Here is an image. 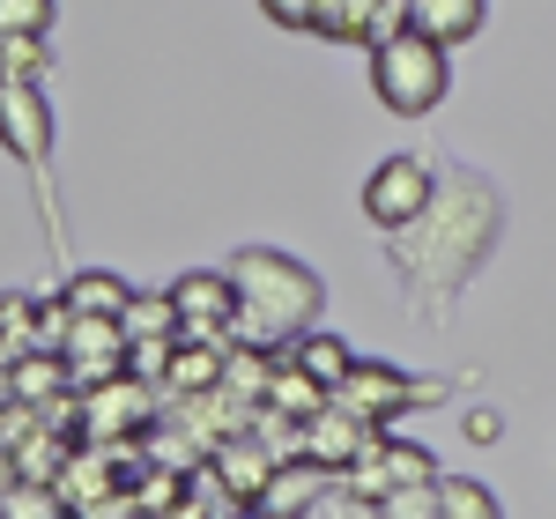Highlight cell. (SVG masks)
<instances>
[{
    "label": "cell",
    "mask_w": 556,
    "mask_h": 519,
    "mask_svg": "<svg viewBox=\"0 0 556 519\" xmlns=\"http://www.w3.org/2000/svg\"><path fill=\"white\" fill-rule=\"evenodd\" d=\"M119 327H127V342H178V304H172V290H134L127 312H119Z\"/></svg>",
    "instance_id": "15"
},
{
    "label": "cell",
    "mask_w": 556,
    "mask_h": 519,
    "mask_svg": "<svg viewBox=\"0 0 556 519\" xmlns=\"http://www.w3.org/2000/svg\"><path fill=\"white\" fill-rule=\"evenodd\" d=\"M60 0H0V38H52Z\"/></svg>",
    "instance_id": "22"
},
{
    "label": "cell",
    "mask_w": 556,
    "mask_h": 519,
    "mask_svg": "<svg viewBox=\"0 0 556 519\" xmlns=\"http://www.w3.org/2000/svg\"><path fill=\"white\" fill-rule=\"evenodd\" d=\"M319 476H327V468H312V476H282V468H275V482L260 490V505H267L275 519H304V512H319V497H327V490H312Z\"/></svg>",
    "instance_id": "19"
},
{
    "label": "cell",
    "mask_w": 556,
    "mask_h": 519,
    "mask_svg": "<svg viewBox=\"0 0 556 519\" xmlns=\"http://www.w3.org/2000/svg\"><path fill=\"white\" fill-rule=\"evenodd\" d=\"M8 393H15L23 408H52L60 393H75V387H67V364H60V356H38V349H30V356L8 371Z\"/></svg>",
    "instance_id": "14"
},
{
    "label": "cell",
    "mask_w": 556,
    "mask_h": 519,
    "mask_svg": "<svg viewBox=\"0 0 556 519\" xmlns=\"http://www.w3.org/2000/svg\"><path fill=\"white\" fill-rule=\"evenodd\" d=\"M490 223H497L490 186L453 178V186L430 193V208L408 223V230H393V267H401L408 282H424V290H453V282L475 267L482 238H490Z\"/></svg>",
    "instance_id": "1"
},
{
    "label": "cell",
    "mask_w": 556,
    "mask_h": 519,
    "mask_svg": "<svg viewBox=\"0 0 556 519\" xmlns=\"http://www.w3.org/2000/svg\"><path fill=\"white\" fill-rule=\"evenodd\" d=\"M468 438H475V445H497V416L482 408V416H475V423H468Z\"/></svg>",
    "instance_id": "31"
},
{
    "label": "cell",
    "mask_w": 556,
    "mask_h": 519,
    "mask_svg": "<svg viewBox=\"0 0 556 519\" xmlns=\"http://www.w3.org/2000/svg\"><path fill=\"white\" fill-rule=\"evenodd\" d=\"M67 334H75V304H67V298H38L30 349H38V356H60V349H67Z\"/></svg>",
    "instance_id": "21"
},
{
    "label": "cell",
    "mask_w": 556,
    "mask_h": 519,
    "mask_svg": "<svg viewBox=\"0 0 556 519\" xmlns=\"http://www.w3.org/2000/svg\"><path fill=\"white\" fill-rule=\"evenodd\" d=\"M379 519H438V482H393L379 497Z\"/></svg>",
    "instance_id": "24"
},
{
    "label": "cell",
    "mask_w": 556,
    "mask_h": 519,
    "mask_svg": "<svg viewBox=\"0 0 556 519\" xmlns=\"http://www.w3.org/2000/svg\"><path fill=\"white\" fill-rule=\"evenodd\" d=\"M386 468H393V482H438V468H430L424 445H408V438H379Z\"/></svg>",
    "instance_id": "26"
},
{
    "label": "cell",
    "mask_w": 556,
    "mask_h": 519,
    "mask_svg": "<svg viewBox=\"0 0 556 519\" xmlns=\"http://www.w3.org/2000/svg\"><path fill=\"white\" fill-rule=\"evenodd\" d=\"M267 401H275L282 416H298V423H304V416H319V408H327V387L282 356V364H275V387H267Z\"/></svg>",
    "instance_id": "18"
},
{
    "label": "cell",
    "mask_w": 556,
    "mask_h": 519,
    "mask_svg": "<svg viewBox=\"0 0 556 519\" xmlns=\"http://www.w3.org/2000/svg\"><path fill=\"white\" fill-rule=\"evenodd\" d=\"M430 193H438V178L416 156H386L379 172L364 178V216L379 223V230H408L430 208Z\"/></svg>",
    "instance_id": "5"
},
{
    "label": "cell",
    "mask_w": 556,
    "mask_h": 519,
    "mask_svg": "<svg viewBox=\"0 0 556 519\" xmlns=\"http://www.w3.org/2000/svg\"><path fill=\"white\" fill-rule=\"evenodd\" d=\"M0 519H60V497H52V482H15V490L0 497Z\"/></svg>",
    "instance_id": "25"
},
{
    "label": "cell",
    "mask_w": 556,
    "mask_h": 519,
    "mask_svg": "<svg viewBox=\"0 0 556 519\" xmlns=\"http://www.w3.org/2000/svg\"><path fill=\"white\" fill-rule=\"evenodd\" d=\"M8 401H15V393H8V379H0V408H8Z\"/></svg>",
    "instance_id": "32"
},
{
    "label": "cell",
    "mask_w": 556,
    "mask_h": 519,
    "mask_svg": "<svg viewBox=\"0 0 556 519\" xmlns=\"http://www.w3.org/2000/svg\"><path fill=\"white\" fill-rule=\"evenodd\" d=\"M371 15H379V0H319L312 30H319L327 45H364L371 38Z\"/></svg>",
    "instance_id": "17"
},
{
    "label": "cell",
    "mask_w": 556,
    "mask_h": 519,
    "mask_svg": "<svg viewBox=\"0 0 556 519\" xmlns=\"http://www.w3.org/2000/svg\"><path fill=\"white\" fill-rule=\"evenodd\" d=\"M178 304V342H230V319H238V290L223 267H193L172 282Z\"/></svg>",
    "instance_id": "4"
},
{
    "label": "cell",
    "mask_w": 556,
    "mask_h": 519,
    "mask_svg": "<svg viewBox=\"0 0 556 519\" xmlns=\"http://www.w3.org/2000/svg\"><path fill=\"white\" fill-rule=\"evenodd\" d=\"M438 519H505V505L482 482H438Z\"/></svg>",
    "instance_id": "20"
},
{
    "label": "cell",
    "mask_w": 556,
    "mask_h": 519,
    "mask_svg": "<svg viewBox=\"0 0 556 519\" xmlns=\"http://www.w3.org/2000/svg\"><path fill=\"white\" fill-rule=\"evenodd\" d=\"M30 319H38V298H23V290L0 298V334H15L23 349H30Z\"/></svg>",
    "instance_id": "28"
},
{
    "label": "cell",
    "mask_w": 556,
    "mask_h": 519,
    "mask_svg": "<svg viewBox=\"0 0 556 519\" xmlns=\"http://www.w3.org/2000/svg\"><path fill=\"white\" fill-rule=\"evenodd\" d=\"M172 349H178V342H127V371H134V379H149V387H156V379L172 371Z\"/></svg>",
    "instance_id": "27"
},
{
    "label": "cell",
    "mask_w": 556,
    "mask_h": 519,
    "mask_svg": "<svg viewBox=\"0 0 556 519\" xmlns=\"http://www.w3.org/2000/svg\"><path fill=\"white\" fill-rule=\"evenodd\" d=\"M364 445H379V423H364V416H349V408H319V416H304V468H327V476H342L349 460L364 453Z\"/></svg>",
    "instance_id": "10"
},
{
    "label": "cell",
    "mask_w": 556,
    "mask_h": 519,
    "mask_svg": "<svg viewBox=\"0 0 556 519\" xmlns=\"http://www.w3.org/2000/svg\"><path fill=\"white\" fill-rule=\"evenodd\" d=\"M60 298L75 304V312H97V319H119L134 290L119 282V275H112V267H83V275H75V282H67Z\"/></svg>",
    "instance_id": "16"
},
{
    "label": "cell",
    "mask_w": 556,
    "mask_h": 519,
    "mask_svg": "<svg viewBox=\"0 0 556 519\" xmlns=\"http://www.w3.org/2000/svg\"><path fill=\"white\" fill-rule=\"evenodd\" d=\"M0 75H23V83L52 75V38H0Z\"/></svg>",
    "instance_id": "23"
},
{
    "label": "cell",
    "mask_w": 556,
    "mask_h": 519,
    "mask_svg": "<svg viewBox=\"0 0 556 519\" xmlns=\"http://www.w3.org/2000/svg\"><path fill=\"white\" fill-rule=\"evenodd\" d=\"M208 387H223V342H178L172 371H164V393L186 401V393H208Z\"/></svg>",
    "instance_id": "12"
},
{
    "label": "cell",
    "mask_w": 556,
    "mask_h": 519,
    "mask_svg": "<svg viewBox=\"0 0 556 519\" xmlns=\"http://www.w3.org/2000/svg\"><path fill=\"white\" fill-rule=\"evenodd\" d=\"M60 364H67V387L75 393L119 379V371H127V327H119V319H97V312H75V334L60 349Z\"/></svg>",
    "instance_id": "6"
},
{
    "label": "cell",
    "mask_w": 556,
    "mask_h": 519,
    "mask_svg": "<svg viewBox=\"0 0 556 519\" xmlns=\"http://www.w3.org/2000/svg\"><path fill=\"white\" fill-rule=\"evenodd\" d=\"M408 15H416V30L438 45H468L482 30V15H490V0H408Z\"/></svg>",
    "instance_id": "11"
},
{
    "label": "cell",
    "mask_w": 556,
    "mask_h": 519,
    "mask_svg": "<svg viewBox=\"0 0 556 519\" xmlns=\"http://www.w3.org/2000/svg\"><path fill=\"white\" fill-rule=\"evenodd\" d=\"M149 416H156V393H149V379H134V371H119V379L83 393V431L97 445L104 438H127V431H149Z\"/></svg>",
    "instance_id": "9"
},
{
    "label": "cell",
    "mask_w": 556,
    "mask_h": 519,
    "mask_svg": "<svg viewBox=\"0 0 556 519\" xmlns=\"http://www.w3.org/2000/svg\"><path fill=\"white\" fill-rule=\"evenodd\" d=\"M0 149L23 156V164H45L52 156V104L23 75H0Z\"/></svg>",
    "instance_id": "8"
},
{
    "label": "cell",
    "mask_w": 556,
    "mask_h": 519,
    "mask_svg": "<svg viewBox=\"0 0 556 519\" xmlns=\"http://www.w3.org/2000/svg\"><path fill=\"white\" fill-rule=\"evenodd\" d=\"M371 89H379V104L393 119L438 112L445 89H453V45L424 38V30H401V38L371 45Z\"/></svg>",
    "instance_id": "3"
},
{
    "label": "cell",
    "mask_w": 556,
    "mask_h": 519,
    "mask_svg": "<svg viewBox=\"0 0 556 519\" xmlns=\"http://www.w3.org/2000/svg\"><path fill=\"white\" fill-rule=\"evenodd\" d=\"M334 408H349V416H364V423H393L401 408H416V401H430V387H416V379H401L393 364H349V379L334 393H327Z\"/></svg>",
    "instance_id": "7"
},
{
    "label": "cell",
    "mask_w": 556,
    "mask_h": 519,
    "mask_svg": "<svg viewBox=\"0 0 556 519\" xmlns=\"http://www.w3.org/2000/svg\"><path fill=\"white\" fill-rule=\"evenodd\" d=\"M23 356H30V349L15 342V334H0V379H8V371H15V364H23Z\"/></svg>",
    "instance_id": "30"
},
{
    "label": "cell",
    "mask_w": 556,
    "mask_h": 519,
    "mask_svg": "<svg viewBox=\"0 0 556 519\" xmlns=\"http://www.w3.org/2000/svg\"><path fill=\"white\" fill-rule=\"evenodd\" d=\"M290 364H298V371H312L319 387L334 393V387L349 379V364H356V356H349V342H342V334H319V327H304L298 342H290Z\"/></svg>",
    "instance_id": "13"
},
{
    "label": "cell",
    "mask_w": 556,
    "mask_h": 519,
    "mask_svg": "<svg viewBox=\"0 0 556 519\" xmlns=\"http://www.w3.org/2000/svg\"><path fill=\"white\" fill-rule=\"evenodd\" d=\"M260 15H267V23H282V30H312L319 0H260Z\"/></svg>",
    "instance_id": "29"
},
{
    "label": "cell",
    "mask_w": 556,
    "mask_h": 519,
    "mask_svg": "<svg viewBox=\"0 0 556 519\" xmlns=\"http://www.w3.org/2000/svg\"><path fill=\"white\" fill-rule=\"evenodd\" d=\"M230 290H238V319H230V342L245 349H282L298 342L319 312V275L304 260L275 253V245H245V253L223 260Z\"/></svg>",
    "instance_id": "2"
}]
</instances>
